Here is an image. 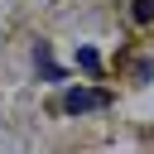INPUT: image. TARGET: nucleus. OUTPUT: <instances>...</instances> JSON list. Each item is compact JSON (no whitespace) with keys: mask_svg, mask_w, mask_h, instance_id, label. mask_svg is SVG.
<instances>
[{"mask_svg":"<svg viewBox=\"0 0 154 154\" xmlns=\"http://www.w3.org/2000/svg\"><path fill=\"white\" fill-rule=\"evenodd\" d=\"M106 101H111L106 91H91V87H72V91L63 96V111H67V116H82V111H101Z\"/></svg>","mask_w":154,"mask_h":154,"instance_id":"f257e3e1","label":"nucleus"},{"mask_svg":"<svg viewBox=\"0 0 154 154\" xmlns=\"http://www.w3.org/2000/svg\"><path fill=\"white\" fill-rule=\"evenodd\" d=\"M77 63H82V67H87V72H96V67H101V58H96V53H91V48H77Z\"/></svg>","mask_w":154,"mask_h":154,"instance_id":"f03ea898","label":"nucleus"},{"mask_svg":"<svg viewBox=\"0 0 154 154\" xmlns=\"http://www.w3.org/2000/svg\"><path fill=\"white\" fill-rule=\"evenodd\" d=\"M149 14H154V0H135V19L149 24Z\"/></svg>","mask_w":154,"mask_h":154,"instance_id":"7ed1b4c3","label":"nucleus"}]
</instances>
